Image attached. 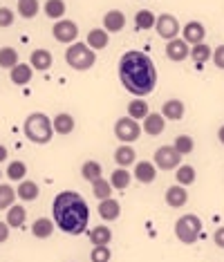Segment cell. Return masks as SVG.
I'll return each instance as SVG.
<instances>
[{
  "instance_id": "cell-1",
  "label": "cell",
  "mask_w": 224,
  "mask_h": 262,
  "mask_svg": "<svg viewBox=\"0 0 224 262\" xmlns=\"http://www.w3.org/2000/svg\"><path fill=\"white\" fill-rule=\"evenodd\" d=\"M119 81L135 97H148L157 88V68L146 52L130 50L119 58Z\"/></svg>"
},
{
  "instance_id": "cell-2",
  "label": "cell",
  "mask_w": 224,
  "mask_h": 262,
  "mask_svg": "<svg viewBox=\"0 0 224 262\" xmlns=\"http://www.w3.org/2000/svg\"><path fill=\"white\" fill-rule=\"evenodd\" d=\"M52 220L63 233L81 235L85 233L87 222H90V206L85 198L74 190H63L54 198L52 204Z\"/></svg>"
},
{
  "instance_id": "cell-3",
  "label": "cell",
  "mask_w": 224,
  "mask_h": 262,
  "mask_svg": "<svg viewBox=\"0 0 224 262\" xmlns=\"http://www.w3.org/2000/svg\"><path fill=\"white\" fill-rule=\"evenodd\" d=\"M23 133L32 144H50L52 137H54V126H52V119L43 115V112H32L25 119V126H23Z\"/></svg>"
},
{
  "instance_id": "cell-4",
  "label": "cell",
  "mask_w": 224,
  "mask_h": 262,
  "mask_svg": "<svg viewBox=\"0 0 224 262\" xmlns=\"http://www.w3.org/2000/svg\"><path fill=\"white\" fill-rule=\"evenodd\" d=\"M65 61L76 72H85V70H90L94 61H97V52L90 50L85 43H72L65 50Z\"/></svg>"
},
{
  "instance_id": "cell-5",
  "label": "cell",
  "mask_w": 224,
  "mask_h": 262,
  "mask_svg": "<svg viewBox=\"0 0 224 262\" xmlns=\"http://www.w3.org/2000/svg\"><path fill=\"white\" fill-rule=\"evenodd\" d=\"M199 233H202V220L195 213H186L175 222V237L182 244H195Z\"/></svg>"
},
{
  "instance_id": "cell-6",
  "label": "cell",
  "mask_w": 224,
  "mask_h": 262,
  "mask_svg": "<svg viewBox=\"0 0 224 262\" xmlns=\"http://www.w3.org/2000/svg\"><path fill=\"white\" fill-rule=\"evenodd\" d=\"M115 137L121 141V144H132L141 137V126L137 119L132 117H121L119 121L115 123Z\"/></svg>"
},
{
  "instance_id": "cell-7",
  "label": "cell",
  "mask_w": 224,
  "mask_h": 262,
  "mask_svg": "<svg viewBox=\"0 0 224 262\" xmlns=\"http://www.w3.org/2000/svg\"><path fill=\"white\" fill-rule=\"evenodd\" d=\"M180 162H182V155L175 150V146H159L155 150V159H152L157 170H173L180 166Z\"/></svg>"
},
{
  "instance_id": "cell-8",
  "label": "cell",
  "mask_w": 224,
  "mask_h": 262,
  "mask_svg": "<svg viewBox=\"0 0 224 262\" xmlns=\"http://www.w3.org/2000/svg\"><path fill=\"white\" fill-rule=\"evenodd\" d=\"M52 36H54L58 43H70L72 45L76 36H79V25L74 20H68V18H61L56 20V25L52 27Z\"/></svg>"
},
{
  "instance_id": "cell-9",
  "label": "cell",
  "mask_w": 224,
  "mask_h": 262,
  "mask_svg": "<svg viewBox=\"0 0 224 262\" xmlns=\"http://www.w3.org/2000/svg\"><path fill=\"white\" fill-rule=\"evenodd\" d=\"M155 29H157V34H159V36H162L164 40H173V38H177V34L182 32L180 20L175 18L173 14H162V16H157Z\"/></svg>"
},
{
  "instance_id": "cell-10",
  "label": "cell",
  "mask_w": 224,
  "mask_h": 262,
  "mask_svg": "<svg viewBox=\"0 0 224 262\" xmlns=\"http://www.w3.org/2000/svg\"><path fill=\"white\" fill-rule=\"evenodd\" d=\"M126 27V14L121 9H112L103 16V29L108 34H119Z\"/></svg>"
},
{
  "instance_id": "cell-11",
  "label": "cell",
  "mask_w": 224,
  "mask_h": 262,
  "mask_svg": "<svg viewBox=\"0 0 224 262\" xmlns=\"http://www.w3.org/2000/svg\"><path fill=\"white\" fill-rule=\"evenodd\" d=\"M188 54H191V50H188V43L184 38H173L166 43V56L170 61L180 63V61H184Z\"/></svg>"
},
{
  "instance_id": "cell-12",
  "label": "cell",
  "mask_w": 224,
  "mask_h": 262,
  "mask_svg": "<svg viewBox=\"0 0 224 262\" xmlns=\"http://www.w3.org/2000/svg\"><path fill=\"white\" fill-rule=\"evenodd\" d=\"M135 180L139 184H152L157 180V166L152 162H137L135 164Z\"/></svg>"
},
{
  "instance_id": "cell-13",
  "label": "cell",
  "mask_w": 224,
  "mask_h": 262,
  "mask_svg": "<svg viewBox=\"0 0 224 262\" xmlns=\"http://www.w3.org/2000/svg\"><path fill=\"white\" fill-rule=\"evenodd\" d=\"M164 126H166V119H164L162 112H148V117L144 119V126L141 130L144 133H148L150 137H157L164 133Z\"/></svg>"
},
{
  "instance_id": "cell-14",
  "label": "cell",
  "mask_w": 224,
  "mask_h": 262,
  "mask_svg": "<svg viewBox=\"0 0 224 262\" xmlns=\"http://www.w3.org/2000/svg\"><path fill=\"white\" fill-rule=\"evenodd\" d=\"M52 63H54V56H52L50 50H34L32 56H29V65L38 72H47L52 68Z\"/></svg>"
},
{
  "instance_id": "cell-15",
  "label": "cell",
  "mask_w": 224,
  "mask_h": 262,
  "mask_svg": "<svg viewBox=\"0 0 224 262\" xmlns=\"http://www.w3.org/2000/svg\"><path fill=\"white\" fill-rule=\"evenodd\" d=\"M97 211H99V215H101V220H105V222H115L117 217L121 215V204L117 200H101V204L97 206Z\"/></svg>"
},
{
  "instance_id": "cell-16",
  "label": "cell",
  "mask_w": 224,
  "mask_h": 262,
  "mask_svg": "<svg viewBox=\"0 0 224 262\" xmlns=\"http://www.w3.org/2000/svg\"><path fill=\"white\" fill-rule=\"evenodd\" d=\"M108 43H110V34L105 32V29H90L87 32V38H85V45L90 47V50H94V52H99V50H105L108 47Z\"/></svg>"
},
{
  "instance_id": "cell-17",
  "label": "cell",
  "mask_w": 224,
  "mask_h": 262,
  "mask_svg": "<svg viewBox=\"0 0 224 262\" xmlns=\"http://www.w3.org/2000/svg\"><path fill=\"white\" fill-rule=\"evenodd\" d=\"M32 76H34V68L27 63H18L16 68L9 70V79L14 85H27L32 81Z\"/></svg>"
},
{
  "instance_id": "cell-18",
  "label": "cell",
  "mask_w": 224,
  "mask_h": 262,
  "mask_svg": "<svg viewBox=\"0 0 224 262\" xmlns=\"http://www.w3.org/2000/svg\"><path fill=\"white\" fill-rule=\"evenodd\" d=\"M204 36H206V29L202 23L197 20H191L184 25V40L191 45H197V43H204Z\"/></svg>"
},
{
  "instance_id": "cell-19",
  "label": "cell",
  "mask_w": 224,
  "mask_h": 262,
  "mask_svg": "<svg viewBox=\"0 0 224 262\" xmlns=\"http://www.w3.org/2000/svg\"><path fill=\"white\" fill-rule=\"evenodd\" d=\"M184 101H180V99H168L166 103L162 105V115L164 119H168V121H180L182 117H184Z\"/></svg>"
},
{
  "instance_id": "cell-20",
  "label": "cell",
  "mask_w": 224,
  "mask_h": 262,
  "mask_svg": "<svg viewBox=\"0 0 224 262\" xmlns=\"http://www.w3.org/2000/svg\"><path fill=\"white\" fill-rule=\"evenodd\" d=\"M188 202V193H186V186H170L166 188V204L170 208H180V206H184Z\"/></svg>"
},
{
  "instance_id": "cell-21",
  "label": "cell",
  "mask_w": 224,
  "mask_h": 262,
  "mask_svg": "<svg viewBox=\"0 0 224 262\" xmlns=\"http://www.w3.org/2000/svg\"><path fill=\"white\" fill-rule=\"evenodd\" d=\"M115 162H117V166H121V168H128V166L137 164V152L132 150L130 144H123L115 150Z\"/></svg>"
},
{
  "instance_id": "cell-22",
  "label": "cell",
  "mask_w": 224,
  "mask_h": 262,
  "mask_svg": "<svg viewBox=\"0 0 224 262\" xmlns=\"http://www.w3.org/2000/svg\"><path fill=\"white\" fill-rule=\"evenodd\" d=\"M25 220H27V211H25L23 204H11L7 208V217H5V222L9 224V229H20Z\"/></svg>"
},
{
  "instance_id": "cell-23",
  "label": "cell",
  "mask_w": 224,
  "mask_h": 262,
  "mask_svg": "<svg viewBox=\"0 0 224 262\" xmlns=\"http://www.w3.org/2000/svg\"><path fill=\"white\" fill-rule=\"evenodd\" d=\"M54 220H47V217H38L36 222L32 224V235L38 237V240H47L54 233Z\"/></svg>"
},
{
  "instance_id": "cell-24",
  "label": "cell",
  "mask_w": 224,
  "mask_h": 262,
  "mask_svg": "<svg viewBox=\"0 0 224 262\" xmlns=\"http://www.w3.org/2000/svg\"><path fill=\"white\" fill-rule=\"evenodd\" d=\"M52 126H54V133L58 135H70L76 126L74 117L68 115V112H61V115H56L54 119H52Z\"/></svg>"
},
{
  "instance_id": "cell-25",
  "label": "cell",
  "mask_w": 224,
  "mask_h": 262,
  "mask_svg": "<svg viewBox=\"0 0 224 262\" xmlns=\"http://www.w3.org/2000/svg\"><path fill=\"white\" fill-rule=\"evenodd\" d=\"M38 184L36 182H32V180H23L18 182V190H16V195L23 200V202H34L38 198Z\"/></svg>"
},
{
  "instance_id": "cell-26",
  "label": "cell",
  "mask_w": 224,
  "mask_h": 262,
  "mask_svg": "<svg viewBox=\"0 0 224 262\" xmlns=\"http://www.w3.org/2000/svg\"><path fill=\"white\" fill-rule=\"evenodd\" d=\"M90 240L94 247H110L112 242V231L108 229V226H94V229L90 231Z\"/></svg>"
},
{
  "instance_id": "cell-27",
  "label": "cell",
  "mask_w": 224,
  "mask_h": 262,
  "mask_svg": "<svg viewBox=\"0 0 224 262\" xmlns=\"http://www.w3.org/2000/svg\"><path fill=\"white\" fill-rule=\"evenodd\" d=\"M81 177H83L85 182H97L103 177V168L99 162H94V159H90V162H85L83 166H81Z\"/></svg>"
},
{
  "instance_id": "cell-28",
  "label": "cell",
  "mask_w": 224,
  "mask_h": 262,
  "mask_svg": "<svg viewBox=\"0 0 224 262\" xmlns=\"http://www.w3.org/2000/svg\"><path fill=\"white\" fill-rule=\"evenodd\" d=\"M155 23H157V16L152 14L150 9H139L137 14H135V25L141 32H146V29H155Z\"/></svg>"
},
{
  "instance_id": "cell-29",
  "label": "cell",
  "mask_w": 224,
  "mask_h": 262,
  "mask_svg": "<svg viewBox=\"0 0 224 262\" xmlns=\"http://www.w3.org/2000/svg\"><path fill=\"white\" fill-rule=\"evenodd\" d=\"M43 9H45V16L47 18H52V20H61L63 16H65V11H68L63 0H45Z\"/></svg>"
},
{
  "instance_id": "cell-30",
  "label": "cell",
  "mask_w": 224,
  "mask_h": 262,
  "mask_svg": "<svg viewBox=\"0 0 224 262\" xmlns=\"http://www.w3.org/2000/svg\"><path fill=\"white\" fill-rule=\"evenodd\" d=\"M175 180H177L180 186H191V184L197 180V172H195L193 166H188V164L177 166V170H175Z\"/></svg>"
},
{
  "instance_id": "cell-31",
  "label": "cell",
  "mask_w": 224,
  "mask_h": 262,
  "mask_svg": "<svg viewBox=\"0 0 224 262\" xmlns=\"http://www.w3.org/2000/svg\"><path fill=\"white\" fill-rule=\"evenodd\" d=\"M20 63L18 58V52L14 47H0V68L3 70H11Z\"/></svg>"
},
{
  "instance_id": "cell-32",
  "label": "cell",
  "mask_w": 224,
  "mask_h": 262,
  "mask_svg": "<svg viewBox=\"0 0 224 262\" xmlns=\"http://www.w3.org/2000/svg\"><path fill=\"white\" fill-rule=\"evenodd\" d=\"M148 103H146V101L144 99H141V97H137V99H132L130 101V103H128V115H130L132 119H137V121H139V119H146V117H148Z\"/></svg>"
},
{
  "instance_id": "cell-33",
  "label": "cell",
  "mask_w": 224,
  "mask_h": 262,
  "mask_svg": "<svg viewBox=\"0 0 224 262\" xmlns=\"http://www.w3.org/2000/svg\"><path fill=\"white\" fill-rule=\"evenodd\" d=\"M195 61L197 65H204L206 61H211V56H213V50H211L206 43H197V45H193V50H191V54H188Z\"/></svg>"
},
{
  "instance_id": "cell-34",
  "label": "cell",
  "mask_w": 224,
  "mask_h": 262,
  "mask_svg": "<svg viewBox=\"0 0 224 262\" xmlns=\"http://www.w3.org/2000/svg\"><path fill=\"white\" fill-rule=\"evenodd\" d=\"M110 184H112V188H128L130 186V172H128L126 168H117V170H112V175H110Z\"/></svg>"
},
{
  "instance_id": "cell-35",
  "label": "cell",
  "mask_w": 224,
  "mask_h": 262,
  "mask_svg": "<svg viewBox=\"0 0 224 262\" xmlns=\"http://www.w3.org/2000/svg\"><path fill=\"white\" fill-rule=\"evenodd\" d=\"M27 175V166L25 162H20V159H16V162H9L7 166V177L11 182H23Z\"/></svg>"
},
{
  "instance_id": "cell-36",
  "label": "cell",
  "mask_w": 224,
  "mask_h": 262,
  "mask_svg": "<svg viewBox=\"0 0 224 262\" xmlns=\"http://www.w3.org/2000/svg\"><path fill=\"white\" fill-rule=\"evenodd\" d=\"M92 193H94V198H97L99 202L101 200H108L110 195H112V184L110 180H97V182H92Z\"/></svg>"
},
{
  "instance_id": "cell-37",
  "label": "cell",
  "mask_w": 224,
  "mask_h": 262,
  "mask_svg": "<svg viewBox=\"0 0 224 262\" xmlns=\"http://www.w3.org/2000/svg\"><path fill=\"white\" fill-rule=\"evenodd\" d=\"M40 9V3L38 0H18V14L23 16V18H34V16L38 14Z\"/></svg>"
},
{
  "instance_id": "cell-38",
  "label": "cell",
  "mask_w": 224,
  "mask_h": 262,
  "mask_svg": "<svg viewBox=\"0 0 224 262\" xmlns=\"http://www.w3.org/2000/svg\"><path fill=\"white\" fill-rule=\"evenodd\" d=\"M16 198H18V195H16L14 188L7 186V184H0V211L9 208L16 202Z\"/></svg>"
},
{
  "instance_id": "cell-39",
  "label": "cell",
  "mask_w": 224,
  "mask_h": 262,
  "mask_svg": "<svg viewBox=\"0 0 224 262\" xmlns=\"http://www.w3.org/2000/svg\"><path fill=\"white\" fill-rule=\"evenodd\" d=\"M173 146L180 155H191L193 150H195V141H193V137H188V135H180Z\"/></svg>"
},
{
  "instance_id": "cell-40",
  "label": "cell",
  "mask_w": 224,
  "mask_h": 262,
  "mask_svg": "<svg viewBox=\"0 0 224 262\" xmlns=\"http://www.w3.org/2000/svg\"><path fill=\"white\" fill-rule=\"evenodd\" d=\"M110 258H112L110 247H92V253H90L92 262H110Z\"/></svg>"
},
{
  "instance_id": "cell-41",
  "label": "cell",
  "mask_w": 224,
  "mask_h": 262,
  "mask_svg": "<svg viewBox=\"0 0 224 262\" xmlns=\"http://www.w3.org/2000/svg\"><path fill=\"white\" fill-rule=\"evenodd\" d=\"M14 11L9 7H0V27H11L14 25Z\"/></svg>"
},
{
  "instance_id": "cell-42",
  "label": "cell",
  "mask_w": 224,
  "mask_h": 262,
  "mask_svg": "<svg viewBox=\"0 0 224 262\" xmlns=\"http://www.w3.org/2000/svg\"><path fill=\"white\" fill-rule=\"evenodd\" d=\"M213 63H215V68H220V70H224V45H217L215 50H213Z\"/></svg>"
},
{
  "instance_id": "cell-43",
  "label": "cell",
  "mask_w": 224,
  "mask_h": 262,
  "mask_svg": "<svg viewBox=\"0 0 224 262\" xmlns=\"http://www.w3.org/2000/svg\"><path fill=\"white\" fill-rule=\"evenodd\" d=\"M9 240V224L7 222H0V244Z\"/></svg>"
},
{
  "instance_id": "cell-44",
  "label": "cell",
  "mask_w": 224,
  "mask_h": 262,
  "mask_svg": "<svg viewBox=\"0 0 224 262\" xmlns=\"http://www.w3.org/2000/svg\"><path fill=\"white\" fill-rule=\"evenodd\" d=\"M213 240H215V244H217V247H220V249H224V226H220V229L215 231Z\"/></svg>"
},
{
  "instance_id": "cell-45",
  "label": "cell",
  "mask_w": 224,
  "mask_h": 262,
  "mask_svg": "<svg viewBox=\"0 0 224 262\" xmlns=\"http://www.w3.org/2000/svg\"><path fill=\"white\" fill-rule=\"evenodd\" d=\"M7 152H9L7 148H5L3 144H0V162H5V159H7Z\"/></svg>"
},
{
  "instance_id": "cell-46",
  "label": "cell",
  "mask_w": 224,
  "mask_h": 262,
  "mask_svg": "<svg viewBox=\"0 0 224 262\" xmlns=\"http://www.w3.org/2000/svg\"><path fill=\"white\" fill-rule=\"evenodd\" d=\"M217 139H220V144L224 146V126H220V130H217Z\"/></svg>"
},
{
  "instance_id": "cell-47",
  "label": "cell",
  "mask_w": 224,
  "mask_h": 262,
  "mask_svg": "<svg viewBox=\"0 0 224 262\" xmlns=\"http://www.w3.org/2000/svg\"><path fill=\"white\" fill-rule=\"evenodd\" d=\"M0 180H3V170H0Z\"/></svg>"
}]
</instances>
